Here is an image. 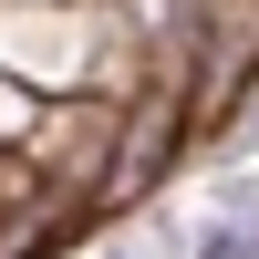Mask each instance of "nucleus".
<instances>
[{
    "label": "nucleus",
    "mask_w": 259,
    "mask_h": 259,
    "mask_svg": "<svg viewBox=\"0 0 259 259\" xmlns=\"http://www.w3.org/2000/svg\"><path fill=\"white\" fill-rule=\"evenodd\" d=\"M197 259H259V228H218V239H207Z\"/></svg>",
    "instance_id": "nucleus-1"
}]
</instances>
